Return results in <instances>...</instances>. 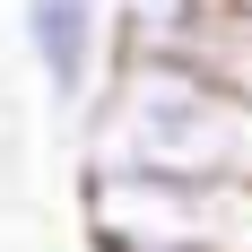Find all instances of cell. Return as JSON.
Wrapping results in <instances>:
<instances>
[{
	"instance_id": "6da1fadb",
	"label": "cell",
	"mask_w": 252,
	"mask_h": 252,
	"mask_svg": "<svg viewBox=\"0 0 252 252\" xmlns=\"http://www.w3.org/2000/svg\"><path fill=\"white\" fill-rule=\"evenodd\" d=\"M78 165H165L252 183V96L200 52H113L78 104Z\"/></svg>"
},
{
	"instance_id": "7a4b0ae2",
	"label": "cell",
	"mask_w": 252,
	"mask_h": 252,
	"mask_svg": "<svg viewBox=\"0 0 252 252\" xmlns=\"http://www.w3.org/2000/svg\"><path fill=\"white\" fill-rule=\"evenodd\" d=\"M78 226L96 252H130V244L252 252V183L165 174V165H78Z\"/></svg>"
},
{
	"instance_id": "3957f363",
	"label": "cell",
	"mask_w": 252,
	"mask_h": 252,
	"mask_svg": "<svg viewBox=\"0 0 252 252\" xmlns=\"http://www.w3.org/2000/svg\"><path fill=\"white\" fill-rule=\"evenodd\" d=\"M18 44L44 78L52 113L78 122V104L113 70V0H18Z\"/></svg>"
},
{
	"instance_id": "277c9868",
	"label": "cell",
	"mask_w": 252,
	"mask_h": 252,
	"mask_svg": "<svg viewBox=\"0 0 252 252\" xmlns=\"http://www.w3.org/2000/svg\"><path fill=\"white\" fill-rule=\"evenodd\" d=\"M235 0H113V52H209Z\"/></svg>"
},
{
	"instance_id": "5b68a950",
	"label": "cell",
	"mask_w": 252,
	"mask_h": 252,
	"mask_svg": "<svg viewBox=\"0 0 252 252\" xmlns=\"http://www.w3.org/2000/svg\"><path fill=\"white\" fill-rule=\"evenodd\" d=\"M200 61H218V70H226L235 87L252 96V0H235V9H226V26L209 35V52H200Z\"/></svg>"
},
{
	"instance_id": "8992f818",
	"label": "cell",
	"mask_w": 252,
	"mask_h": 252,
	"mask_svg": "<svg viewBox=\"0 0 252 252\" xmlns=\"http://www.w3.org/2000/svg\"><path fill=\"white\" fill-rule=\"evenodd\" d=\"M130 252H226V244H130Z\"/></svg>"
}]
</instances>
